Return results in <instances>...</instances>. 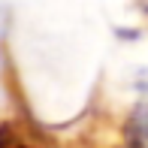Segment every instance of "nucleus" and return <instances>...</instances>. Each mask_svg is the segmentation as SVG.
Returning <instances> with one entry per match:
<instances>
[{"mask_svg": "<svg viewBox=\"0 0 148 148\" xmlns=\"http://www.w3.org/2000/svg\"><path fill=\"white\" fill-rule=\"evenodd\" d=\"M127 142L130 148H148V103H139L127 121Z\"/></svg>", "mask_w": 148, "mask_h": 148, "instance_id": "1", "label": "nucleus"}]
</instances>
